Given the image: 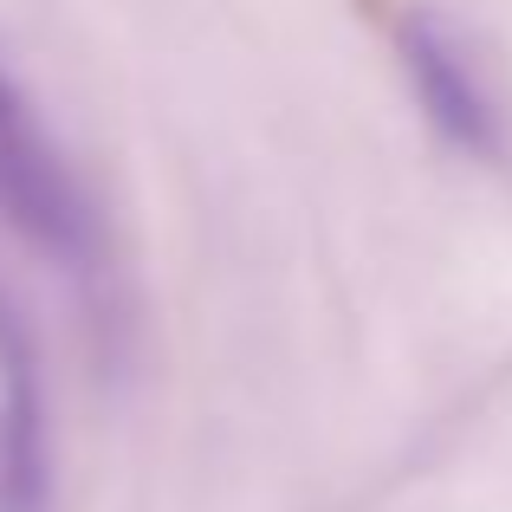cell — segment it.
<instances>
[{"label":"cell","instance_id":"5","mask_svg":"<svg viewBox=\"0 0 512 512\" xmlns=\"http://www.w3.org/2000/svg\"><path fill=\"white\" fill-rule=\"evenodd\" d=\"M7 104H20V91H13L7 78H0V111H7Z\"/></svg>","mask_w":512,"mask_h":512},{"label":"cell","instance_id":"3","mask_svg":"<svg viewBox=\"0 0 512 512\" xmlns=\"http://www.w3.org/2000/svg\"><path fill=\"white\" fill-rule=\"evenodd\" d=\"M0 448H7V512H39L46 448H39V376L20 318L0 299Z\"/></svg>","mask_w":512,"mask_h":512},{"label":"cell","instance_id":"4","mask_svg":"<svg viewBox=\"0 0 512 512\" xmlns=\"http://www.w3.org/2000/svg\"><path fill=\"white\" fill-rule=\"evenodd\" d=\"M0 512H7V448H0Z\"/></svg>","mask_w":512,"mask_h":512},{"label":"cell","instance_id":"2","mask_svg":"<svg viewBox=\"0 0 512 512\" xmlns=\"http://www.w3.org/2000/svg\"><path fill=\"white\" fill-rule=\"evenodd\" d=\"M396 46H402V72H409L428 124H435L454 150L493 163V156L506 150V137H500V111H493V91H487V78H480L474 52H467V39L454 33L435 7H415V13H402Z\"/></svg>","mask_w":512,"mask_h":512},{"label":"cell","instance_id":"1","mask_svg":"<svg viewBox=\"0 0 512 512\" xmlns=\"http://www.w3.org/2000/svg\"><path fill=\"white\" fill-rule=\"evenodd\" d=\"M0 214L72 273L98 260V221H91L72 169L59 163V150L26 117V104L0 111Z\"/></svg>","mask_w":512,"mask_h":512}]
</instances>
